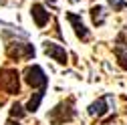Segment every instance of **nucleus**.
<instances>
[{"label": "nucleus", "instance_id": "1", "mask_svg": "<svg viewBox=\"0 0 127 125\" xmlns=\"http://www.w3.org/2000/svg\"><path fill=\"white\" fill-rule=\"evenodd\" d=\"M73 99H67L65 103H59L53 111L49 113V119L53 125H63V123H67L75 117V109H73Z\"/></svg>", "mask_w": 127, "mask_h": 125}, {"label": "nucleus", "instance_id": "2", "mask_svg": "<svg viewBox=\"0 0 127 125\" xmlns=\"http://www.w3.org/2000/svg\"><path fill=\"white\" fill-rule=\"evenodd\" d=\"M0 89L6 95H18L20 83H18V71L16 69H2L0 71Z\"/></svg>", "mask_w": 127, "mask_h": 125}, {"label": "nucleus", "instance_id": "3", "mask_svg": "<svg viewBox=\"0 0 127 125\" xmlns=\"http://www.w3.org/2000/svg\"><path fill=\"white\" fill-rule=\"evenodd\" d=\"M24 81L32 89H46V85H49V77H46V73L42 71V67L32 65V67H28L24 71Z\"/></svg>", "mask_w": 127, "mask_h": 125}, {"label": "nucleus", "instance_id": "4", "mask_svg": "<svg viewBox=\"0 0 127 125\" xmlns=\"http://www.w3.org/2000/svg\"><path fill=\"white\" fill-rule=\"evenodd\" d=\"M10 59H32L34 57V46L30 42H10L6 49Z\"/></svg>", "mask_w": 127, "mask_h": 125}, {"label": "nucleus", "instance_id": "5", "mask_svg": "<svg viewBox=\"0 0 127 125\" xmlns=\"http://www.w3.org/2000/svg\"><path fill=\"white\" fill-rule=\"evenodd\" d=\"M44 53L49 55L53 61H57L59 65H67V61H69V55H67V51L63 49L61 44H55V42H49V40L44 42Z\"/></svg>", "mask_w": 127, "mask_h": 125}, {"label": "nucleus", "instance_id": "6", "mask_svg": "<svg viewBox=\"0 0 127 125\" xmlns=\"http://www.w3.org/2000/svg\"><path fill=\"white\" fill-rule=\"evenodd\" d=\"M67 18H69V22L73 24V28H75V34L81 38V40H89V36H91V32H89V28L83 24V20L77 16V14H73V12H69L67 14Z\"/></svg>", "mask_w": 127, "mask_h": 125}, {"label": "nucleus", "instance_id": "7", "mask_svg": "<svg viewBox=\"0 0 127 125\" xmlns=\"http://www.w3.org/2000/svg\"><path fill=\"white\" fill-rule=\"evenodd\" d=\"M109 97H111V95H105V97L97 99L95 103H91V105H89V115H91V117H105L107 111H109V105H107Z\"/></svg>", "mask_w": 127, "mask_h": 125}, {"label": "nucleus", "instance_id": "8", "mask_svg": "<svg viewBox=\"0 0 127 125\" xmlns=\"http://www.w3.org/2000/svg\"><path fill=\"white\" fill-rule=\"evenodd\" d=\"M30 14H32V18H34V22H36L38 28H42L46 22H49V18H51V14L46 12V8L42 4H38V2L30 6Z\"/></svg>", "mask_w": 127, "mask_h": 125}, {"label": "nucleus", "instance_id": "9", "mask_svg": "<svg viewBox=\"0 0 127 125\" xmlns=\"http://www.w3.org/2000/svg\"><path fill=\"white\" fill-rule=\"evenodd\" d=\"M44 93H46V89H38L34 95L30 97V101L26 103V113H36L38 111V107H40V103L44 99Z\"/></svg>", "mask_w": 127, "mask_h": 125}, {"label": "nucleus", "instance_id": "10", "mask_svg": "<svg viewBox=\"0 0 127 125\" xmlns=\"http://www.w3.org/2000/svg\"><path fill=\"white\" fill-rule=\"evenodd\" d=\"M91 16H93V24H103L105 16H103V6H93L91 8Z\"/></svg>", "mask_w": 127, "mask_h": 125}, {"label": "nucleus", "instance_id": "11", "mask_svg": "<svg viewBox=\"0 0 127 125\" xmlns=\"http://www.w3.org/2000/svg\"><path fill=\"white\" fill-rule=\"evenodd\" d=\"M115 55H117V59H119L121 69L127 71V49H123V46H115Z\"/></svg>", "mask_w": 127, "mask_h": 125}, {"label": "nucleus", "instance_id": "12", "mask_svg": "<svg viewBox=\"0 0 127 125\" xmlns=\"http://www.w3.org/2000/svg\"><path fill=\"white\" fill-rule=\"evenodd\" d=\"M24 115H26V109H22V105H20V103H14V105H12V109H10V117L22 119Z\"/></svg>", "mask_w": 127, "mask_h": 125}, {"label": "nucleus", "instance_id": "13", "mask_svg": "<svg viewBox=\"0 0 127 125\" xmlns=\"http://www.w3.org/2000/svg\"><path fill=\"white\" fill-rule=\"evenodd\" d=\"M109 6L113 8L115 12H119V10H125L127 8V2H125V0H109Z\"/></svg>", "mask_w": 127, "mask_h": 125}, {"label": "nucleus", "instance_id": "14", "mask_svg": "<svg viewBox=\"0 0 127 125\" xmlns=\"http://www.w3.org/2000/svg\"><path fill=\"white\" fill-rule=\"evenodd\" d=\"M6 125H20V121H14V119H8Z\"/></svg>", "mask_w": 127, "mask_h": 125}, {"label": "nucleus", "instance_id": "15", "mask_svg": "<svg viewBox=\"0 0 127 125\" xmlns=\"http://www.w3.org/2000/svg\"><path fill=\"white\" fill-rule=\"evenodd\" d=\"M49 2H51V4H55V0H49Z\"/></svg>", "mask_w": 127, "mask_h": 125}]
</instances>
